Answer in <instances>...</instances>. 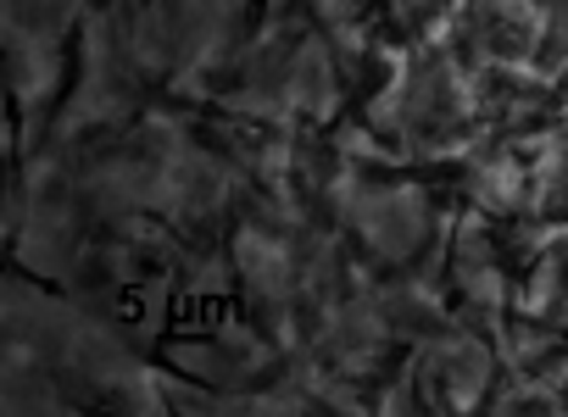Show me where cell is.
Instances as JSON below:
<instances>
[{"mask_svg":"<svg viewBox=\"0 0 568 417\" xmlns=\"http://www.w3.org/2000/svg\"><path fill=\"white\" fill-rule=\"evenodd\" d=\"M474 34H479L485 57H490V62H501V68H507V62L535 57V23H529L524 12L501 7V0H496V7L485 0V7L474 12Z\"/></svg>","mask_w":568,"mask_h":417,"instance_id":"obj_1","label":"cell"}]
</instances>
